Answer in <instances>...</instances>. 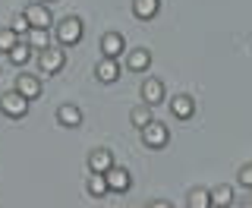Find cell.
Returning <instances> with one entry per match:
<instances>
[{"instance_id":"obj_12","label":"cell","mask_w":252,"mask_h":208,"mask_svg":"<svg viewBox=\"0 0 252 208\" xmlns=\"http://www.w3.org/2000/svg\"><path fill=\"white\" fill-rule=\"evenodd\" d=\"M94 76H98V82H104V85L117 82V79H120V63L110 60V57H101L98 67H94Z\"/></svg>"},{"instance_id":"obj_19","label":"cell","mask_w":252,"mask_h":208,"mask_svg":"<svg viewBox=\"0 0 252 208\" xmlns=\"http://www.w3.org/2000/svg\"><path fill=\"white\" fill-rule=\"evenodd\" d=\"M152 104H145V101H142L139 104V107H132V114H129V120H132V126H139V130H142V126H148V123H152Z\"/></svg>"},{"instance_id":"obj_15","label":"cell","mask_w":252,"mask_h":208,"mask_svg":"<svg viewBox=\"0 0 252 208\" xmlns=\"http://www.w3.org/2000/svg\"><path fill=\"white\" fill-rule=\"evenodd\" d=\"M208 193H211V208H230L233 205V186H227V183H218Z\"/></svg>"},{"instance_id":"obj_7","label":"cell","mask_w":252,"mask_h":208,"mask_svg":"<svg viewBox=\"0 0 252 208\" xmlns=\"http://www.w3.org/2000/svg\"><path fill=\"white\" fill-rule=\"evenodd\" d=\"M104 180H107V189H110V193H126V189L132 186V173L126 171V167H117V164L104 173Z\"/></svg>"},{"instance_id":"obj_27","label":"cell","mask_w":252,"mask_h":208,"mask_svg":"<svg viewBox=\"0 0 252 208\" xmlns=\"http://www.w3.org/2000/svg\"><path fill=\"white\" fill-rule=\"evenodd\" d=\"M41 3H47V6H51V3H57V0H41Z\"/></svg>"},{"instance_id":"obj_6","label":"cell","mask_w":252,"mask_h":208,"mask_svg":"<svg viewBox=\"0 0 252 208\" xmlns=\"http://www.w3.org/2000/svg\"><path fill=\"white\" fill-rule=\"evenodd\" d=\"M101 54L110 57V60L123 57V54H126V41H123L120 32H107V35H101Z\"/></svg>"},{"instance_id":"obj_5","label":"cell","mask_w":252,"mask_h":208,"mask_svg":"<svg viewBox=\"0 0 252 208\" xmlns=\"http://www.w3.org/2000/svg\"><path fill=\"white\" fill-rule=\"evenodd\" d=\"M26 19H29V26L32 29H51L54 26V16H51V6L47 3H29L26 6Z\"/></svg>"},{"instance_id":"obj_14","label":"cell","mask_w":252,"mask_h":208,"mask_svg":"<svg viewBox=\"0 0 252 208\" xmlns=\"http://www.w3.org/2000/svg\"><path fill=\"white\" fill-rule=\"evenodd\" d=\"M57 120H60V126H66V130H76V126H82V110H79L76 104H60Z\"/></svg>"},{"instance_id":"obj_13","label":"cell","mask_w":252,"mask_h":208,"mask_svg":"<svg viewBox=\"0 0 252 208\" xmlns=\"http://www.w3.org/2000/svg\"><path fill=\"white\" fill-rule=\"evenodd\" d=\"M152 67V51H145V47H132V51H126V69H132V73H142V69Z\"/></svg>"},{"instance_id":"obj_4","label":"cell","mask_w":252,"mask_h":208,"mask_svg":"<svg viewBox=\"0 0 252 208\" xmlns=\"http://www.w3.org/2000/svg\"><path fill=\"white\" fill-rule=\"evenodd\" d=\"M0 110H3L6 117H13V120H19V117H26L29 114V101L22 98L19 92H6V95H0Z\"/></svg>"},{"instance_id":"obj_11","label":"cell","mask_w":252,"mask_h":208,"mask_svg":"<svg viewBox=\"0 0 252 208\" xmlns=\"http://www.w3.org/2000/svg\"><path fill=\"white\" fill-rule=\"evenodd\" d=\"M114 167V151L110 148H94L89 155V171L92 173H107Z\"/></svg>"},{"instance_id":"obj_1","label":"cell","mask_w":252,"mask_h":208,"mask_svg":"<svg viewBox=\"0 0 252 208\" xmlns=\"http://www.w3.org/2000/svg\"><path fill=\"white\" fill-rule=\"evenodd\" d=\"M63 67H66V51H60V47H54V44H47L44 51H38V69H41L44 76H57Z\"/></svg>"},{"instance_id":"obj_18","label":"cell","mask_w":252,"mask_h":208,"mask_svg":"<svg viewBox=\"0 0 252 208\" xmlns=\"http://www.w3.org/2000/svg\"><path fill=\"white\" fill-rule=\"evenodd\" d=\"M186 208H211V193H208V189H202V186L189 189V196H186Z\"/></svg>"},{"instance_id":"obj_26","label":"cell","mask_w":252,"mask_h":208,"mask_svg":"<svg viewBox=\"0 0 252 208\" xmlns=\"http://www.w3.org/2000/svg\"><path fill=\"white\" fill-rule=\"evenodd\" d=\"M240 208H252V196H249V199H243V202H240Z\"/></svg>"},{"instance_id":"obj_22","label":"cell","mask_w":252,"mask_h":208,"mask_svg":"<svg viewBox=\"0 0 252 208\" xmlns=\"http://www.w3.org/2000/svg\"><path fill=\"white\" fill-rule=\"evenodd\" d=\"M16 44H19V35L13 29H0V54H10Z\"/></svg>"},{"instance_id":"obj_25","label":"cell","mask_w":252,"mask_h":208,"mask_svg":"<svg viewBox=\"0 0 252 208\" xmlns=\"http://www.w3.org/2000/svg\"><path fill=\"white\" fill-rule=\"evenodd\" d=\"M145 208H173L170 202H164V199H158V202H148Z\"/></svg>"},{"instance_id":"obj_2","label":"cell","mask_w":252,"mask_h":208,"mask_svg":"<svg viewBox=\"0 0 252 208\" xmlns=\"http://www.w3.org/2000/svg\"><path fill=\"white\" fill-rule=\"evenodd\" d=\"M82 35H85V26H82V19H79V16H66V19L57 22V41L63 47L79 44V41H82Z\"/></svg>"},{"instance_id":"obj_3","label":"cell","mask_w":252,"mask_h":208,"mask_svg":"<svg viewBox=\"0 0 252 208\" xmlns=\"http://www.w3.org/2000/svg\"><path fill=\"white\" fill-rule=\"evenodd\" d=\"M139 136H142V142H145L148 148H164L170 142V130L164 123H158V120H152L148 126H142Z\"/></svg>"},{"instance_id":"obj_23","label":"cell","mask_w":252,"mask_h":208,"mask_svg":"<svg viewBox=\"0 0 252 208\" xmlns=\"http://www.w3.org/2000/svg\"><path fill=\"white\" fill-rule=\"evenodd\" d=\"M236 180H240L243 189H252V161L240 167V173H236Z\"/></svg>"},{"instance_id":"obj_24","label":"cell","mask_w":252,"mask_h":208,"mask_svg":"<svg viewBox=\"0 0 252 208\" xmlns=\"http://www.w3.org/2000/svg\"><path fill=\"white\" fill-rule=\"evenodd\" d=\"M13 32H16V35H26V32L32 29L29 26V19H26V13H19V16H13V26H10Z\"/></svg>"},{"instance_id":"obj_21","label":"cell","mask_w":252,"mask_h":208,"mask_svg":"<svg viewBox=\"0 0 252 208\" xmlns=\"http://www.w3.org/2000/svg\"><path fill=\"white\" fill-rule=\"evenodd\" d=\"M85 189H89V196L94 199H101V196H107L110 189H107V180H104V173H92L89 183H85Z\"/></svg>"},{"instance_id":"obj_9","label":"cell","mask_w":252,"mask_h":208,"mask_svg":"<svg viewBox=\"0 0 252 208\" xmlns=\"http://www.w3.org/2000/svg\"><path fill=\"white\" fill-rule=\"evenodd\" d=\"M16 92H19L26 101H35L38 95H41V79H38V76H29V73L16 76Z\"/></svg>"},{"instance_id":"obj_16","label":"cell","mask_w":252,"mask_h":208,"mask_svg":"<svg viewBox=\"0 0 252 208\" xmlns=\"http://www.w3.org/2000/svg\"><path fill=\"white\" fill-rule=\"evenodd\" d=\"M161 10V0H132V13L136 19H155Z\"/></svg>"},{"instance_id":"obj_20","label":"cell","mask_w":252,"mask_h":208,"mask_svg":"<svg viewBox=\"0 0 252 208\" xmlns=\"http://www.w3.org/2000/svg\"><path fill=\"white\" fill-rule=\"evenodd\" d=\"M6 60H10L13 67H26V63L32 60V47H29L26 41H19V44H16L10 54H6Z\"/></svg>"},{"instance_id":"obj_10","label":"cell","mask_w":252,"mask_h":208,"mask_svg":"<svg viewBox=\"0 0 252 208\" xmlns=\"http://www.w3.org/2000/svg\"><path fill=\"white\" fill-rule=\"evenodd\" d=\"M142 101L152 104V107H158V104L164 101V82H161V79L148 76L145 82H142Z\"/></svg>"},{"instance_id":"obj_17","label":"cell","mask_w":252,"mask_h":208,"mask_svg":"<svg viewBox=\"0 0 252 208\" xmlns=\"http://www.w3.org/2000/svg\"><path fill=\"white\" fill-rule=\"evenodd\" d=\"M26 44L35 47V51H44L51 44V29H29L26 32Z\"/></svg>"},{"instance_id":"obj_8","label":"cell","mask_w":252,"mask_h":208,"mask_svg":"<svg viewBox=\"0 0 252 208\" xmlns=\"http://www.w3.org/2000/svg\"><path fill=\"white\" fill-rule=\"evenodd\" d=\"M170 114L177 120H192L195 98H192V95H173V98H170Z\"/></svg>"}]
</instances>
